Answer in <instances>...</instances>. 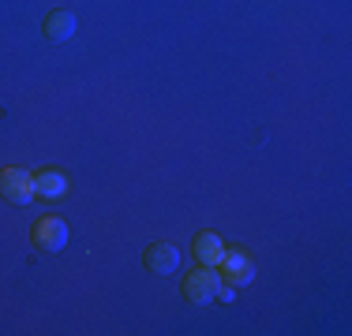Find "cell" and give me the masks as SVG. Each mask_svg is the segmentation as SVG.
<instances>
[{
  "label": "cell",
  "mask_w": 352,
  "mask_h": 336,
  "mask_svg": "<svg viewBox=\"0 0 352 336\" xmlns=\"http://www.w3.org/2000/svg\"><path fill=\"white\" fill-rule=\"evenodd\" d=\"M34 195H38V183L30 172H23V168H4L0 172V198L15 202V206H27Z\"/></svg>",
  "instance_id": "6da1fadb"
},
{
  "label": "cell",
  "mask_w": 352,
  "mask_h": 336,
  "mask_svg": "<svg viewBox=\"0 0 352 336\" xmlns=\"http://www.w3.org/2000/svg\"><path fill=\"white\" fill-rule=\"evenodd\" d=\"M184 291H188L191 302H210V299H217V291H221V273H214L210 265L195 269V273L184 280Z\"/></svg>",
  "instance_id": "7a4b0ae2"
},
{
  "label": "cell",
  "mask_w": 352,
  "mask_h": 336,
  "mask_svg": "<svg viewBox=\"0 0 352 336\" xmlns=\"http://www.w3.org/2000/svg\"><path fill=\"white\" fill-rule=\"evenodd\" d=\"M217 269H225L221 273V284H229V288H244V284L255 280V265H251V258L248 254H240V250H225V258H221V265Z\"/></svg>",
  "instance_id": "3957f363"
},
{
  "label": "cell",
  "mask_w": 352,
  "mask_h": 336,
  "mask_svg": "<svg viewBox=\"0 0 352 336\" xmlns=\"http://www.w3.org/2000/svg\"><path fill=\"white\" fill-rule=\"evenodd\" d=\"M142 262H146L150 273L169 276V273H176V269H180V250H176L173 243H150L146 254H142Z\"/></svg>",
  "instance_id": "277c9868"
},
{
  "label": "cell",
  "mask_w": 352,
  "mask_h": 336,
  "mask_svg": "<svg viewBox=\"0 0 352 336\" xmlns=\"http://www.w3.org/2000/svg\"><path fill=\"white\" fill-rule=\"evenodd\" d=\"M34 243H38L41 250H49V254L64 250V247H68V224H64L60 217H45V221H38Z\"/></svg>",
  "instance_id": "5b68a950"
},
{
  "label": "cell",
  "mask_w": 352,
  "mask_h": 336,
  "mask_svg": "<svg viewBox=\"0 0 352 336\" xmlns=\"http://www.w3.org/2000/svg\"><path fill=\"white\" fill-rule=\"evenodd\" d=\"M195 258H199V265H210V269L221 265V258H225L221 235H214V232H203V235H199V239H195Z\"/></svg>",
  "instance_id": "8992f818"
},
{
  "label": "cell",
  "mask_w": 352,
  "mask_h": 336,
  "mask_svg": "<svg viewBox=\"0 0 352 336\" xmlns=\"http://www.w3.org/2000/svg\"><path fill=\"white\" fill-rule=\"evenodd\" d=\"M75 34V15L72 12H53L45 19V38L49 41H68Z\"/></svg>",
  "instance_id": "52a82bcc"
},
{
  "label": "cell",
  "mask_w": 352,
  "mask_h": 336,
  "mask_svg": "<svg viewBox=\"0 0 352 336\" xmlns=\"http://www.w3.org/2000/svg\"><path fill=\"white\" fill-rule=\"evenodd\" d=\"M34 183H38V195H45V198H60L68 191V176L64 172H41L34 176Z\"/></svg>",
  "instance_id": "ba28073f"
}]
</instances>
